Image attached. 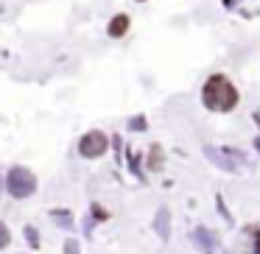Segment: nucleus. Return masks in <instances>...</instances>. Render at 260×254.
Listing matches in <instances>:
<instances>
[{
    "instance_id": "nucleus-1",
    "label": "nucleus",
    "mask_w": 260,
    "mask_h": 254,
    "mask_svg": "<svg viewBox=\"0 0 260 254\" xmlns=\"http://www.w3.org/2000/svg\"><path fill=\"white\" fill-rule=\"evenodd\" d=\"M204 103L213 112H230L238 103V90L232 87L230 79L224 76H213V79L204 84Z\"/></svg>"
},
{
    "instance_id": "nucleus-2",
    "label": "nucleus",
    "mask_w": 260,
    "mask_h": 254,
    "mask_svg": "<svg viewBox=\"0 0 260 254\" xmlns=\"http://www.w3.org/2000/svg\"><path fill=\"white\" fill-rule=\"evenodd\" d=\"M6 187L14 198H25V196L34 193L37 179H34V173L25 170V168H12V173H9V179H6Z\"/></svg>"
},
{
    "instance_id": "nucleus-3",
    "label": "nucleus",
    "mask_w": 260,
    "mask_h": 254,
    "mask_svg": "<svg viewBox=\"0 0 260 254\" xmlns=\"http://www.w3.org/2000/svg\"><path fill=\"white\" fill-rule=\"evenodd\" d=\"M79 151L84 154V157H101V154L107 151V134H101V131L84 134V140L79 142Z\"/></svg>"
},
{
    "instance_id": "nucleus-4",
    "label": "nucleus",
    "mask_w": 260,
    "mask_h": 254,
    "mask_svg": "<svg viewBox=\"0 0 260 254\" xmlns=\"http://www.w3.org/2000/svg\"><path fill=\"white\" fill-rule=\"evenodd\" d=\"M126 28H129V17H126V14H118V17L112 20V25H109V34L120 37V34H126Z\"/></svg>"
},
{
    "instance_id": "nucleus-5",
    "label": "nucleus",
    "mask_w": 260,
    "mask_h": 254,
    "mask_svg": "<svg viewBox=\"0 0 260 254\" xmlns=\"http://www.w3.org/2000/svg\"><path fill=\"white\" fill-rule=\"evenodd\" d=\"M6 246H9V229L0 224V248H6Z\"/></svg>"
}]
</instances>
